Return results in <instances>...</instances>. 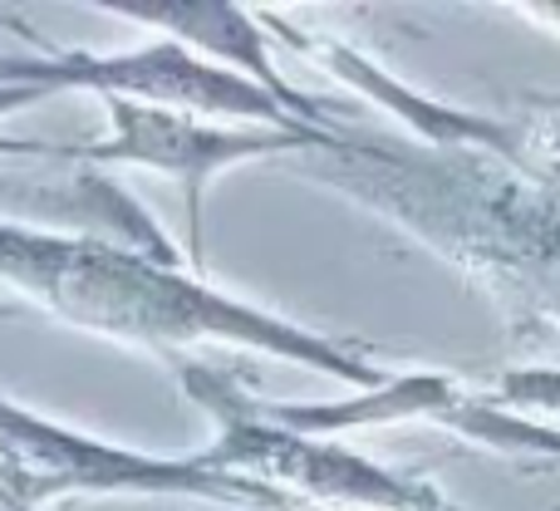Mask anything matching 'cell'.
Masks as SVG:
<instances>
[{
  "mask_svg": "<svg viewBox=\"0 0 560 511\" xmlns=\"http://www.w3.org/2000/svg\"><path fill=\"white\" fill-rule=\"evenodd\" d=\"M526 10H532V15H541V20H556V25H560V5H526Z\"/></svg>",
  "mask_w": 560,
  "mask_h": 511,
  "instance_id": "obj_11",
  "label": "cell"
},
{
  "mask_svg": "<svg viewBox=\"0 0 560 511\" xmlns=\"http://www.w3.org/2000/svg\"><path fill=\"white\" fill-rule=\"evenodd\" d=\"M39 98H45V94H35V89H5V84H0V118L15 114V108L39 104Z\"/></svg>",
  "mask_w": 560,
  "mask_h": 511,
  "instance_id": "obj_10",
  "label": "cell"
},
{
  "mask_svg": "<svg viewBox=\"0 0 560 511\" xmlns=\"http://www.w3.org/2000/svg\"><path fill=\"white\" fill-rule=\"evenodd\" d=\"M447 511H457V507H447Z\"/></svg>",
  "mask_w": 560,
  "mask_h": 511,
  "instance_id": "obj_12",
  "label": "cell"
},
{
  "mask_svg": "<svg viewBox=\"0 0 560 511\" xmlns=\"http://www.w3.org/2000/svg\"><path fill=\"white\" fill-rule=\"evenodd\" d=\"M271 35L285 39V45L300 49V55L319 59L329 74H339L349 89L369 94L374 104L404 114L408 124H413V133H423L428 143H438V148H492L497 158H506V163H516V167L532 163V133H522L516 124H497V118L457 114V108L433 104V98H423V94H413V89L394 84V79H388L374 59H364L359 49L339 45V39H329V35H305V30L285 25V20H271Z\"/></svg>",
  "mask_w": 560,
  "mask_h": 511,
  "instance_id": "obj_7",
  "label": "cell"
},
{
  "mask_svg": "<svg viewBox=\"0 0 560 511\" xmlns=\"http://www.w3.org/2000/svg\"><path fill=\"white\" fill-rule=\"evenodd\" d=\"M104 10L167 30L173 45L192 49L197 59H207V65H217V69L232 65V74H242V79H252L256 89H266V94H271L285 114H295L300 124L325 128L319 98L300 94V89L280 74V65L271 59V45H266V25H256L252 10L232 5V0H108Z\"/></svg>",
  "mask_w": 560,
  "mask_h": 511,
  "instance_id": "obj_6",
  "label": "cell"
},
{
  "mask_svg": "<svg viewBox=\"0 0 560 511\" xmlns=\"http://www.w3.org/2000/svg\"><path fill=\"white\" fill-rule=\"evenodd\" d=\"M104 114L114 133L98 143H25V138H0V153L10 158H74V163H128L153 167V173L177 177L187 212V256L202 260V193L217 173L236 163L276 153H329L335 133L329 128H217L183 108H153L133 98H104Z\"/></svg>",
  "mask_w": 560,
  "mask_h": 511,
  "instance_id": "obj_4",
  "label": "cell"
},
{
  "mask_svg": "<svg viewBox=\"0 0 560 511\" xmlns=\"http://www.w3.org/2000/svg\"><path fill=\"white\" fill-rule=\"evenodd\" d=\"M487 408H546V414H560V369H506L487 384L482 394Z\"/></svg>",
  "mask_w": 560,
  "mask_h": 511,
  "instance_id": "obj_8",
  "label": "cell"
},
{
  "mask_svg": "<svg viewBox=\"0 0 560 511\" xmlns=\"http://www.w3.org/2000/svg\"><path fill=\"white\" fill-rule=\"evenodd\" d=\"M173 374L183 384V394L197 408H207L217 423L212 448L197 453L207 467L256 477V483L300 497V502L364 507V511H447L443 492L404 483L388 467L339 448L335 438H310V433L276 428L261 414V398L246 394L226 369L202 364V359H173Z\"/></svg>",
  "mask_w": 560,
  "mask_h": 511,
  "instance_id": "obj_2",
  "label": "cell"
},
{
  "mask_svg": "<svg viewBox=\"0 0 560 511\" xmlns=\"http://www.w3.org/2000/svg\"><path fill=\"white\" fill-rule=\"evenodd\" d=\"M0 463L30 477L39 502L69 492H128V497H207L232 511H335L319 502L266 487L256 477H236L207 467L202 457H148L133 448L89 438L79 428L49 423L30 408L0 398Z\"/></svg>",
  "mask_w": 560,
  "mask_h": 511,
  "instance_id": "obj_3",
  "label": "cell"
},
{
  "mask_svg": "<svg viewBox=\"0 0 560 511\" xmlns=\"http://www.w3.org/2000/svg\"><path fill=\"white\" fill-rule=\"evenodd\" d=\"M0 286L30 295L49 315L79 329L148 345L167 359H177V349L197 345V339H232V345L305 364L315 374L359 384L364 394L388 379L345 339L266 315V310L222 295L167 260L108 242V236L0 222Z\"/></svg>",
  "mask_w": 560,
  "mask_h": 511,
  "instance_id": "obj_1",
  "label": "cell"
},
{
  "mask_svg": "<svg viewBox=\"0 0 560 511\" xmlns=\"http://www.w3.org/2000/svg\"><path fill=\"white\" fill-rule=\"evenodd\" d=\"M0 84L59 94V89H94L98 98H133L153 108H183L197 118H246L256 128H290L300 133L295 114L276 104L252 79L217 69L197 59L192 49L173 39H153L118 55H79V49H45V55H5L0 59Z\"/></svg>",
  "mask_w": 560,
  "mask_h": 511,
  "instance_id": "obj_5",
  "label": "cell"
},
{
  "mask_svg": "<svg viewBox=\"0 0 560 511\" xmlns=\"http://www.w3.org/2000/svg\"><path fill=\"white\" fill-rule=\"evenodd\" d=\"M45 502L35 497L25 473H15L10 463H0V511H39Z\"/></svg>",
  "mask_w": 560,
  "mask_h": 511,
  "instance_id": "obj_9",
  "label": "cell"
}]
</instances>
